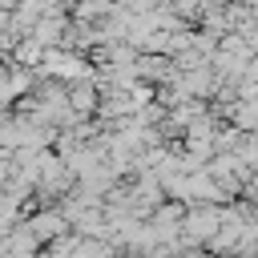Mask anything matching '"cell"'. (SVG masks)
<instances>
[{
	"label": "cell",
	"mask_w": 258,
	"mask_h": 258,
	"mask_svg": "<svg viewBox=\"0 0 258 258\" xmlns=\"http://www.w3.org/2000/svg\"><path fill=\"white\" fill-rule=\"evenodd\" d=\"M44 69H48V77H64V81L89 77V69L81 64V56H73V52H56V48L44 52Z\"/></svg>",
	"instance_id": "cell-1"
},
{
	"label": "cell",
	"mask_w": 258,
	"mask_h": 258,
	"mask_svg": "<svg viewBox=\"0 0 258 258\" xmlns=\"http://www.w3.org/2000/svg\"><path fill=\"white\" fill-rule=\"evenodd\" d=\"M218 226H222V210H214V206H210V210H194V214L185 218V234L198 238V242H202V238H214Z\"/></svg>",
	"instance_id": "cell-2"
},
{
	"label": "cell",
	"mask_w": 258,
	"mask_h": 258,
	"mask_svg": "<svg viewBox=\"0 0 258 258\" xmlns=\"http://www.w3.org/2000/svg\"><path fill=\"white\" fill-rule=\"evenodd\" d=\"M28 230H32L36 238H52V234L64 230V218H60V214H36V218L28 222Z\"/></svg>",
	"instance_id": "cell-3"
},
{
	"label": "cell",
	"mask_w": 258,
	"mask_h": 258,
	"mask_svg": "<svg viewBox=\"0 0 258 258\" xmlns=\"http://www.w3.org/2000/svg\"><path fill=\"white\" fill-rule=\"evenodd\" d=\"M69 105H73L77 113H89V109H93V89H85V85H81V89L73 93V101H69Z\"/></svg>",
	"instance_id": "cell-4"
}]
</instances>
